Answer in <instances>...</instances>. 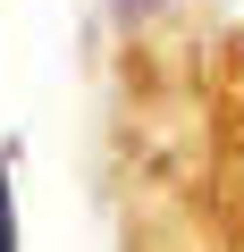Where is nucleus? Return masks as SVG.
<instances>
[{"mask_svg":"<svg viewBox=\"0 0 244 252\" xmlns=\"http://www.w3.org/2000/svg\"><path fill=\"white\" fill-rule=\"evenodd\" d=\"M0 252H17V202H9V160H0Z\"/></svg>","mask_w":244,"mask_h":252,"instance_id":"f257e3e1","label":"nucleus"}]
</instances>
